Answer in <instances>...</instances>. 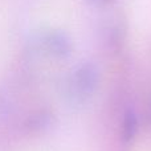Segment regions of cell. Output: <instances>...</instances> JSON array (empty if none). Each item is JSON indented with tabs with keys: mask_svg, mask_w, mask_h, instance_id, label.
Segmentation results:
<instances>
[{
	"mask_svg": "<svg viewBox=\"0 0 151 151\" xmlns=\"http://www.w3.org/2000/svg\"><path fill=\"white\" fill-rule=\"evenodd\" d=\"M99 74L96 65L85 63L72 72L66 86V97L70 102L81 104L93 96L98 85Z\"/></svg>",
	"mask_w": 151,
	"mask_h": 151,
	"instance_id": "1",
	"label": "cell"
},
{
	"mask_svg": "<svg viewBox=\"0 0 151 151\" xmlns=\"http://www.w3.org/2000/svg\"><path fill=\"white\" fill-rule=\"evenodd\" d=\"M44 47L50 55L56 57H66L72 52V42L63 32H49L44 37Z\"/></svg>",
	"mask_w": 151,
	"mask_h": 151,
	"instance_id": "2",
	"label": "cell"
},
{
	"mask_svg": "<svg viewBox=\"0 0 151 151\" xmlns=\"http://www.w3.org/2000/svg\"><path fill=\"white\" fill-rule=\"evenodd\" d=\"M138 131V117L134 110H127L122 122V139L125 142H131Z\"/></svg>",
	"mask_w": 151,
	"mask_h": 151,
	"instance_id": "3",
	"label": "cell"
},
{
	"mask_svg": "<svg viewBox=\"0 0 151 151\" xmlns=\"http://www.w3.org/2000/svg\"><path fill=\"white\" fill-rule=\"evenodd\" d=\"M88 1L94 5H104V4H106L109 0H88Z\"/></svg>",
	"mask_w": 151,
	"mask_h": 151,
	"instance_id": "4",
	"label": "cell"
}]
</instances>
